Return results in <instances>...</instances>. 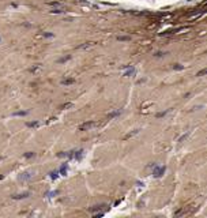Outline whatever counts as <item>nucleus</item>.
I'll return each instance as SVG.
<instances>
[{"label":"nucleus","instance_id":"nucleus-1","mask_svg":"<svg viewBox=\"0 0 207 218\" xmlns=\"http://www.w3.org/2000/svg\"><path fill=\"white\" fill-rule=\"evenodd\" d=\"M93 127H98V123H94V121H86L83 124L79 125L80 131H86V129H92Z\"/></svg>","mask_w":207,"mask_h":218},{"label":"nucleus","instance_id":"nucleus-2","mask_svg":"<svg viewBox=\"0 0 207 218\" xmlns=\"http://www.w3.org/2000/svg\"><path fill=\"white\" fill-rule=\"evenodd\" d=\"M164 172H165V168H164V166H159V168H157L154 172H153V175H154L155 177H161Z\"/></svg>","mask_w":207,"mask_h":218},{"label":"nucleus","instance_id":"nucleus-3","mask_svg":"<svg viewBox=\"0 0 207 218\" xmlns=\"http://www.w3.org/2000/svg\"><path fill=\"white\" fill-rule=\"evenodd\" d=\"M30 196V194L29 192H25V194H19V195H14V199H23V198H29Z\"/></svg>","mask_w":207,"mask_h":218},{"label":"nucleus","instance_id":"nucleus-4","mask_svg":"<svg viewBox=\"0 0 207 218\" xmlns=\"http://www.w3.org/2000/svg\"><path fill=\"white\" fill-rule=\"evenodd\" d=\"M31 177V172H26V173H23V175L21 176V180H27V179H30Z\"/></svg>","mask_w":207,"mask_h":218},{"label":"nucleus","instance_id":"nucleus-5","mask_svg":"<svg viewBox=\"0 0 207 218\" xmlns=\"http://www.w3.org/2000/svg\"><path fill=\"white\" fill-rule=\"evenodd\" d=\"M75 82V79H64L61 81V85H65V86H68V85H72Z\"/></svg>","mask_w":207,"mask_h":218},{"label":"nucleus","instance_id":"nucleus-6","mask_svg":"<svg viewBox=\"0 0 207 218\" xmlns=\"http://www.w3.org/2000/svg\"><path fill=\"white\" fill-rule=\"evenodd\" d=\"M119 115H120V110H115V112L109 113L108 117H109V119H113V117H116V116H119Z\"/></svg>","mask_w":207,"mask_h":218},{"label":"nucleus","instance_id":"nucleus-7","mask_svg":"<svg viewBox=\"0 0 207 218\" xmlns=\"http://www.w3.org/2000/svg\"><path fill=\"white\" fill-rule=\"evenodd\" d=\"M138 132H139V129H135L134 132H130V134H128V135H125V137H124V139H128V138H130V137H132V135L138 134Z\"/></svg>","mask_w":207,"mask_h":218},{"label":"nucleus","instance_id":"nucleus-8","mask_svg":"<svg viewBox=\"0 0 207 218\" xmlns=\"http://www.w3.org/2000/svg\"><path fill=\"white\" fill-rule=\"evenodd\" d=\"M168 112H169V109H168V110H165V112H159V113H157V117H164V116H165Z\"/></svg>","mask_w":207,"mask_h":218},{"label":"nucleus","instance_id":"nucleus-9","mask_svg":"<svg viewBox=\"0 0 207 218\" xmlns=\"http://www.w3.org/2000/svg\"><path fill=\"white\" fill-rule=\"evenodd\" d=\"M70 59H71V56H65V57L59 59V63H64V61H67V60H70Z\"/></svg>","mask_w":207,"mask_h":218},{"label":"nucleus","instance_id":"nucleus-10","mask_svg":"<svg viewBox=\"0 0 207 218\" xmlns=\"http://www.w3.org/2000/svg\"><path fill=\"white\" fill-rule=\"evenodd\" d=\"M173 68H174V69H178V71H180V69H184V65H181V64H174V65H173Z\"/></svg>","mask_w":207,"mask_h":218},{"label":"nucleus","instance_id":"nucleus-11","mask_svg":"<svg viewBox=\"0 0 207 218\" xmlns=\"http://www.w3.org/2000/svg\"><path fill=\"white\" fill-rule=\"evenodd\" d=\"M34 156H36V154H34V153H31V151H30V153L25 154V158H31V157H34Z\"/></svg>","mask_w":207,"mask_h":218},{"label":"nucleus","instance_id":"nucleus-12","mask_svg":"<svg viewBox=\"0 0 207 218\" xmlns=\"http://www.w3.org/2000/svg\"><path fill=\"white\" fill-rule=\"evenodd\" d=\"M206 72H207V69H202L200 72H197V74H196V77H202V75L206 74Z\"/></svg>","mask_w":207,"mask_h":218},{"label":"nucleus","instance_id":"nucleus-13","mask_svg":"<svg viewBox=\"0 0 207 218\" xmlns=\"http://www.w3.org/2000/svg\"><path fill=\"white\" fill-rule=\"evenodd\" d=\"M38 123H27V127H37Z\"/></svg>","mask_w":207,"mask_h":218},{"label":"nucleus","instance_id":"nucleus-14","mask_svg":"<svg viewBox=\"0 0 207 218\" xmlns=\"http://www.w3.org/2000/svg\"><path fill=\"white\" fill-rule=\"evenodd\" d=\"M71 106H74L72 104H65V105H63V106H61V109H65V108H71Z\"/></svg>","mask_w":207,"mask_h":218},{"label":"nucleus","instance_id":"nucleus-15","mask_svg":"<svg viewBox=\"0 0 207 218\" xmlns=\"http://www.w3.org/2000/svg\"><path fill=\"white\" fill-rule=\"evenodd\" d=\"M117 40L119 41H127V40H130V37H119Z\"/></svg>","mask_w":207,"mask_h":218},{"label":"nucleus","instance_id":"nucleus-16","mask_svg":"<svg viewBox=\"0 0 207 218\" xmlns=\"http://www.w3.org/2000/svg\"><path fill=\"white\" fill-rule=\"evenodd\" d=\"M164 55H166V53H162V52H157V53H155V57H161V56H164Z\"/></svg>","mask_w":207,"mask_h":218},{"label":"nucleus","instance_id":"nucleus-17","mask_svg":"<svg viewBox=\"0 0 207 218\" xmlns=\"http://www.w3.org/2000/svg\"><path fill=\"white\" fill-rule=\"evenodd\" d=\"M15 115H17V116H23V115H26V112H17Z\"/></svg>","mask_w":207,"mask_h":218},{"label":"nucleus","instance_id":"nucleus-18","mask_svg":"<svg viewBox=\"0 0 207 218\" xmlns=\"http://www.w3.org/2000/svg\"><path fill=\"white\" fill-rule=\"evenodd\" d=\"M44 36H45V37H52V34H51V33H45Z\"/></svg>","mask_w":207,"mask_h":218},{"label":"nucleus","instance_id":"nucleus-19","mask_svg":"<svg viewBox=\"0 0 207 218\" xmlns=\"http://www.w3.org/2000/svg\"><path fill=\"white\" fill-rule=\"evenodd\" d=\"M0 161H2V157H0Z\"/></svg>","mask_w":207,"mask_h":218}]
</instances>
